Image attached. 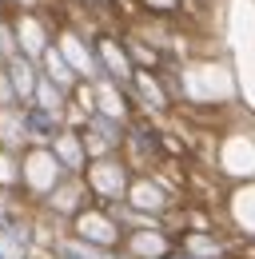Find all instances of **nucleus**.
<instances>
[{
    "mask_svg": "<svg viewBox=\"0 0 255 259\" xmlns=\"http://www.w3.org/2000/svg\"><path fill=\"white\" fill-rule=\"evenodd\" d=\"M112 184L116 188H124V171H120V163L112 160V156H104V160H88V192H96L100 199H112Z\"/></svg>",
    "mask_w": 255,
    "mask_h": 259,
    "instance_id": "f257e3e1",
    "label": "nucleus"
},
{
    "mask_svg": "<svg viewBox=\"0 0 255 259\" xmlns=\"http://www.w3.org/2000/svg\"><path fill=\"white\" fill-rule=\"evenodd\" d=\"M96 52H100V60H104V68H108V76L112 80H132L136 72H132V56H128V48H120V44H112L108 36H100L96 40Z\"/></svg>",
    "mask_w": 255,
    "mask_h": 259,
    "instance_id": "f03ea898",
    "label": "nucleus"
},
{
    "mask_svg": "<svg viewBox=\"0 0 255 259\" xmlns=\"http://www.w3.org/2000/svg\"><path fill=\"white\" fill-rule=\"evenodd\" d=\"M124 48H128V56H132V64L148 68V72H159V52H156V48L140 44L136 36H128V40H124Z\"/></svg>",
    "mask_w": 255,
    "mask_h": 259,
    "instance_id": "7ed1b4c3",
    "label": "nucleus"
},
{
    "mask_svg": "<svg viewBox=\"0 0 255 259\" xmlns=\"http://www.w3.org/2000/svg\"><path fill=\"white\" fill-rule=\"evenodd\" d=\"M132 80H136V88H140V92H148V96H144V104H156V108H163V104H167V100H163V92H159V84L148 76V68H140Z\"/></svg>",
    "mask_w": 255,
    "mask_h": 259,
    "instance_id": "20e7f679",
    "label": "nucleus"
},
{
    "mask_svg": "<svg viewBox=\"0 0 255 259\" xmlns=\"http://www.w3.org/2000/svg\"><path fill=\"white\" fill-rule=\"evenodd\" d=\"M44 64H48V76H56V80H64V84H72V76L64 72V56H60V48H44Z\"/></svg>",
    "mask_w": 255,
    "mask_h": 259,
    "instance_id": "39448f33",
    "label": "nucleus"
},
{
    "mask_svg": "<svg viewBox=\"0 0 255 259\" xmlns=\"http://www.w3.org/2000/svg\"><path fill=\"white\" fill-rule=\"evenodd\" d=\"M148 12H180L184 8V0H140Z\"/></svg>",
    "mask_w": 255,
    "mask_h": 259,
    "instance_id": "423d86ee",
    "label": "nucleus"
},
{
    "mask_svg": "<svg viewBox=\"0 0 255 259\" xmlns=\"http://www.w3.org/2000/svg\"><path fill=\"white\" fill-rule=\"evenodd\" d=\"M60 259H88V255H80L76 247H60Z\"/></svg>",
    "mask_w": 255,
    "mask_h": 259,
    "instance_id": "0eeeda50",
    "label": "nucleus"
}]
</instances>
